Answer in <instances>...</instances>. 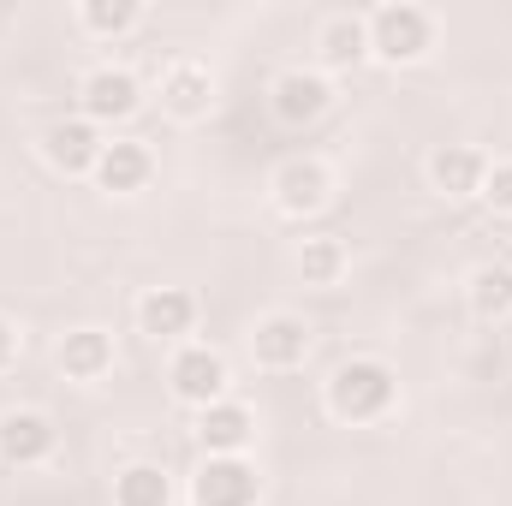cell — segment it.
<instances>
[{
	"label": "cell",
	"instance_id": "obj_1",
	"mask_svg": "<svg viewBox=\"0 0 512 506\" xmlns=\"http://www.w3.org/2000/svg\"><path fill=\"white\" fill-rule=\"evenodd\" d=\"M322 405H328V417H340L352 429L387 423L393 405H399V376H393V364H382V358H346L328 376V387H322Z\"/></svg>",
	"mask_w": 512,
	"mask_h": 506
},
{
	"label": "cell",
	"instance_id": "obj_2",
	"mask_svg": "<svg viewBox=\"0 0 512 506\" xmlns=\"http://www.w3.org/2000/svg\"><path fill=\"white\" fill-rule=\"evenodd\" d=\"M364 24H370V60H382V66H417V60H429V48H435V12L429 6H417V0H387L376 12H364Z\"/></svg>",
	"mask_w": 512,
	"mask_h": 506
},
{
	"label": "cell",
	"instance_id": "obj_3",
	"mask_svg": "<svg viewBox=\"0 0 512 506\" xmlns=\"http://www.w3.org/2000/svg\"><path fill=\"white\" fill-rule=\"evenodd\" d=\"M268 197H274V209L286 221H310V215H322L334 203V173L316 155H286L274 167V179H268Z\"/></svg>",
	"mask_w": 512,
	"mask_h": 506
},
{
	"label": "cell",
	"instance_id": "obj_4",
	"mask_svg": "<svg viewBox=\"0 0 512 506\" xmlns=\"http://www.w3.org/2000/svg\"><path fill=\"white\" fill-rule=\"evenodd\" d=\"M328 108H334V84H328L316 66H286V72H274V84H268V114H274V126L304 131V126H316Z\"/></svg>",
	"mask_w": 512,
	"mask_h": 506
},
{
	"label": "cell",
	"instance_id": "obj_5",
	"mask_svg": "<svg viewBox=\"0 0 512 506\" xmlns=\"http://www.w3.org/2000/svg\"><path fill=\"white\" fill-rule=\"evenodd\" d=\"M137 108H143V84H137V72H126V66H90L78 78V120H90L96 131L126 126Z\"/></svg>",
	"mask_w": 512,
	"mask_h": 506
},
{
	"label": "cell",
	"instance_id": "obj_6",
	"mask_svg": "<svg viewBox=\"0 0 512 506\" xmlns=\"http://www.w3.org/2000/svg\"><path fill=\"white\" fill-rule=\"evenodd\" d=\"M304 358H310V322L304 316H292V310L256 316V328H251V364L256 370L292 376V370H304Z\"/></svg>",
	"mask_w": 512,
	"mask_h": 506
},
{
	"label": "cell",
	"instance_id": "obj_7",
	"mask_svg": "<svg viewBox=\"0 0 512 506\" xmlns=\"http://www.w3.org/2000/svg\"><path fill=\"white\" fill-rule=\"evenodd\" d=\"M167 387H173V399H179V405L209 411L215 399H227V358H221L215 346L185 340V346L173 352V364H167Z\"/></svg>",
	"mask_w": 512,
	"mask_h": 506
},
{
	"label": "cell",
	"instance_id": "obj_8",
	"mask_svg": "<svg viewBox=\"0 0 512 506\" xmlns=\"http://www.w3.org/2000/svg\"><path fill=\"white\" fill-rule=\"evenodd\" d=\"M54 447H60V429H54L48 411H30V405L0 411V465H12V471H36V465L54 459Z\"/></svg>",
	"mask_w": 512,
	"mask_h": 506
},
{
	"label": "cell",
	"instance_id": "obj_9",
	"mask_svg": "<svg viewBox=\"0 0 512 506\" xmlns=\"http://www.w3.org/2000/svg\"><path fill=\"white\" fill-rule=\"evenodd\" d=\"M262 501V477L245 453L233 459H203L191 477V506H256Z\"/></svg>",
	"mask_w": 512,
	"mask_h": 506
},
{
	"label": "cell",
	"instance_id": "obj_10",
	"mask_svg": "<svg viewBox=\"0 0 512 506\" xmlns=\"http://www.w3.org/2000/svg\"><path fill=\"white\" fill-rule=\"evenodd\" d=\"M209 108H215V78H209V66H203V60H173V66L161 72V114L179 120V126H197V120H209Z\"/></svg>",
	"mask_w": 512,
	"mask_h": 506
},
{
	"label": "cell",
	"instance_id": "obj_11",
	"mask_svg": "<svg viewBox=\"0 0 512 506\" xmlns=\"http://www.w3.org/2000/svg\"><path fill=\"white\" fill-rule=\"evenodd\" d=\"M102 131L90 126V120H54V126L42 131V161L54 167V173H66V179H90L96 173V155H102Z\"/></svg>",
	"mask_w": 512,
	"mask_h": 506
},
{
	"label": "cell",
	"instance_id": "obj_12",
	"mask_svg": "<svg viewBox=\"0 0 512 506\" xmlns=\"http://www.w3.org/2000/svg\"><path fill=\"white\" fill-rule=\"evenodd\" d=\"M364 60H370V24H364V12H328L316 24V72L328 78V72H352Z\"/></svg>",
	"mask_w": 512,
	"mask_h": 506
},
{
	"label": "cell",
	"instance_id": "obj_13",
	"mask_svg": "<svg viewBox=\"0 0 512 506\" xmlns=\"http://www.w3.org/2000/svg\"><path fill=\"white\" fill-rule=\"evenodd\" d=\"M137 328L161 346H185V334L197 328V298L185 286H149L137 298Z\"/></svg>",
	"mask_w": 512,
	"mask_h": 506
},
{
	"label": "cell",
	"instance_id": "obj_14",
	"mask_svg": "<svg viewBox=\"0 0 512 506\" xmlns=\"http://www.w3.org/2000/svg\"><path fill=\"white\" fill-rule=\"evenodd\" d=\"M256 435V417L245 399H215L209 411H197V447H203V459H233V453H245Z\"/></svg>",
	"mask_w": 512,
	"mask_h": 506
},
{
	"label": "cell",
	"instance_id": "obj_15",
	"mask_svg": "<svg viewBox=\"0 0 512 506\" xmlns=\"http://www.w3.org/2000/svg\"><path fill=\"white\" fill-rule=\"evenodd\" d=\"M90 179H96V191H108V197H137V191L155 179V155H149V143H137V137H114V143H102Z\"/></svg>",
	"mask_w": 512,
	"mask_h": 506
},
{
	"label": "cell",
	"instance_id": "obj_16",
	"mask_svg": "<svg viewBox=\"0 0 512 506\" xmlns=\"http://www.w3.org/2000/svg\"><path fill=\"white\" fill-rule=\"evenodd\" d=\"M483 179H489V155L471 149V143H441V149L429 155V185H435L441 197H453V203L477 197Z\"/></svg>",
	"mask_w": 512,
	"mask_h": 506
},
{
	"label": "cell",
	"instance_id": "obj_17",
	"mask_svg": "<svg viewBox=\"0 0 512 506\" xmlns=\"http://www.w3.org/2000/svg\"><path fill=\"white\" fill-rule=\"evenodd\" d=\"M54 364H60L66 381L90 387V381H102L114 370V334H102V328H72V334L54 346Z\"/></svg>",
	"mask_w": 512,
	"mask_h": 506
},
{
	"label": "cell",
	"instance_id": "obj_18",
	"mask_svg": "<svg viewBox=\"0 0 512 506\" xmlns=\"http://www.w3.org/2000/svg\"><path fill=\"white\" fill-rule=\"evenodd\" d=\"M465 304L477 322H507L512 316V262H483L465 280Z\"/></svg>",
	"mask_w": 512,
	"mask_h": 506
},
{
	"label": "cell",
	"instance_id": "obj_19",
	"mask_svg": "<svg viewBox=\"0 0 512 506\" xmlns=\"http://www.w3.org/2000/svg\"><path fill=\"white\" fill-rule=\"evenodd\" d=\"M298 274H304V286H340L346 280V268H352V251H346V239H334V233H316V239H304L298 251Z\"/></svg>",
	"mask_w": 512,
	"mask_h": 506
},
{
	"label": "cell",
	"instance_id": "obj_20",
	"mask_svg": "<svg viewBox=\"0 0 512 506\" xmlns=\"http://www.w3.org/2000/svg\"><path fill=\"white\" fill-rule=\"evenodd\" d=\"M143 24V0H84L78 6V30L96 42H126Z\"/></svg>",
	"mask_w": 512,
	"mask_h": 506
},
{
	"label": "cell",
	"instance_id": "obj_21",
	"mask_svg": "<svg viewBox=\"0 0 512 506\" xmlns=\"http://www.w3.org/2000/svg\"><path fill=\"white\" fill-rule=\"evenodd\" d=\"M114 506H173V477L161 465L137 459L114 477Z\"/></svg>",
	"mask_w": 512,
	"mask_h": 506
},
{
	"label": "cell",
	"instance_id": "obj_22",
	"mask_svg": "<svg viewBox=\"0 0 512 506\" xmlns=\"http://www.w3.org/2000/svg\"><path fill=\"white\" fill-rule=\"evenodd\" d=\"M495 215H512V161H489V179H483V191H477Z\"/></svg>",
	"mask_w": 512,
	"mask_h": 506
},
{
	"label": "cell",
	"instance_id": "obj_23",
	"mask_svg": "<svg viewBox=\"0 0 512 506\" xmlns=\"http://www.w3.org/2000/svg\"><path fill=\"white\" fill-rule=\"evenodd\" d=\"M18 352H24V334H18V322H6V316H0V376L18 364Z\"/></svg>",
	"mask_w": 512,
	"mask_h": 506
}]
</instances>
